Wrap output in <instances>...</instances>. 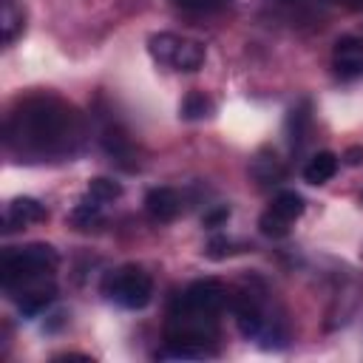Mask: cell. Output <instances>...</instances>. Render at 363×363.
Returning a JSON list of instances; mask_svg holds the SVG:
<instances>
[{
    "instance_id": "obj_2",
    "label": "cell",
    "mask_w": 363,
    "mask_h": 363,
    "mask_svg": "<svg viewBox=\"0 0 363 363\" xmlns=\"http://www.w3.org/2000/svg\"><path fill=\"white\" fill-rule=\"evenodd\" d=\"M230 312L247 340H255L264 349H284L289 343V320L261 278L241 281L235 292H230Z\"/></svg>"
},
{
    "instance_id": "obj_25",
    "label": "cell",
    "mask_w": 363,
    "mask_h": 363,
    "mask_svg": "<svg viewBox=\"0 0 363 363\" xmlns=\"http://www.w3.org/2000/svg\"><path fill=\"white\" fill-rule=\"evenodd\" d=\"M340 162H343V164H349V167H357V164H363V145H349V147L343 150Z\"/></svg>"
},
{
    "instance_id": "obj_14",
    "label": "cell",
    "mask_w": 363,
    "mask_h": 363,
    "mask_svg": "<svg viewBox=\"0 0 363 363\" xmlns=\"http://www.w3.org/2000/svg\"><path fill=\"white\" fill-rule=\"evenodd\" d=\"M284 128H286V142H289L292 150H301L309 142V133H312V105H309V99H301L289 108Z\"/></svg>"
},
{
    "instance_id": "obj_16",
    "label": "cell",
    "mask_w": 363,
    "mask_h": 363,
    "mask_svg": "<svg viewBox=\"0 0 363 363\" xmlns=\"http://www.w3.org/2000/svg\"><path fill=\"white\" fill-rule=\"evenodd\" d=\"M0 28L3 45H11L26 31V9L20 0H0Z\"/></svg>"
},
{
    "instance_id": "obj_27",
    "label": "cell",
    "mask_w": 363,
    "mask_h": 363,
    "mask_svg": "<svg viewBox=\"0 0 363 363\" xmlns=\"http://www.w3.org/2000/svg\"><path fill=\"white\" fill-rule=\"evenodd\" d=\"M360 204H363V193H360Z\"/></svg>"
},
{
    "instance_id": "obj_20",
    "label": "cell",
    "mask_w": 363,
    "mask_h": 363,
    "mask_svg": "<svg viewBox=\"0 0 363 363\" xmlns=\"http://www.w3.org/2000/svg\"><path fill=\"white\" fill-rule=\"evenodd\" d=\"M85 196L99 201V204H108V201H116L122 196V184L116 179H108V176H94L85 187Z\"/></svg>"
},
{
    "instance_id": "obj_5",
    "label": "cell",
    "mask_w": 363,
    "mask_h": 363,
    "mask_svg": "<svg viewBox=\"0 0 363 363\" xmlns=\"http://www.w3.org/2000/svg\"><path fill=\"white\" fill-rule=\"evenodd\" d=\"M147 54L153 57V62L170 68V71H199L207 60V48L199 40L173 34V31H159L147 37Z\"/></svg>"
},
{
    "instance_id": "obj_23",
    "label": "cell",
    "mask_w": 363,
    "mask_h": 363,
    "mask_svg": "<svg viewBox=\"0 0 363 363\" xmlns=\"http://www.w3.org/2000/svg\"><path fill=\"white\" fill-rule=\"evenodd\" d=\"M258 230H261L267 238H284V235H289V221H284V218L275 216L272 210H264L261 218H258Z\"/></svg>"
},
{
    "instance_id": "obj_18",
    "label": "cell",
    "mask_w": 363,
    "mask_h": 363,
    "mask_svg": "<svg viewBox=\"0 0 363 363\" xmlns=\"http://www.w3.org/2000/svg\"><path fill=\"white\" fill-rule=\"evenodd\" d=\"M267 210H272L275 216H281L284 221H295V218H301L303 216V210H306V201H303V196L301 193H295V190H278L275 196H272V201H269V207Z\"/></svg>"
},
{
    "instance_id": "obj_11",
    "label": "cell",
    "mask_w": 363,
    "mask_h": 363,
    "mask_svg": "<svg viewBox=\"0 0 363 363\" xmlns=\"http://www.w3.org/2000/svg\"><path fill=\"white\" fill-rule=\"evenodd\" d=\"M332 68L346 82L360 79L363 77V40L360 37H340L332 48Z\"/></svg>"
},
{
    "instance_id": "obj_4",
    "label": "cell",
    "mask_w": 363,
    "mask_h": 363,
    "mask_svg": "<svg viewBox=\"0 0 363 363\" xmlns=\"http://www.w3.org/2000/svg\"><path fill=\"white\" fill-rule=\"evenodd\" d=\"M102 295L119 309H145L153 301V278L139 264H122L102 278Z\"/></svg>"
},
{
    "instance_id": "obj_17",
    "label": "cell",
    "mask_w": 363,
    "mask_h": 363,
    "mask_svg": "<svg viewBox=\"0 0 363 363\" xmlns=\"http://www.w3.org/2000/svg\"><path fill=\"white\" fill-rule=\"evenodd\" d=\"M102 207H105V204H99V201H94V199L85 196V199L71 210L68 224H71L74 230H79V233L99 230V227L105 224V213H102Z\"/></svg>"
},
{
    "instance_id": "obj_26",
    "label": "cell",
    "mask_w": 363,
    "mask_h": 363,
    "mask_svg": "<svg viewBox=\"0 0 363 363\" xmlns=\"http://www.w3.org/2000/svg\"><path fill=\"white\" fill-rule=\"evenodd\" d=\"M326 3H335L343 9H363V0H326Z\"/></svg>"
},
{
    "instance_id": "obj_13",
    "label": "cell",
    "mask_w": 363,
    "mask_h": 363,
    "mask_svg": "<svg viewBox=\"0 0 363 363\" xmlns=\"http://www.w3.org/2000/svg\"><path fill=\"white\" fill-rule=\"evenodd\" d=\"M250 176L255 179L258 187H275L286 179V164L269 147H261L255 153V159L250 162Z\"/></svg>"
},
{
    "instance_id": "obj_9",
    "label": "cell",
    "mask_w": 363,
    "mask_h": 363,
    "mask_svg": "<svg viewBox=\"0 0 363 363\" xmlns=\"http://www.w3.org/2000/svg\"><path fill=\"white\" fill-rule=\"evenodd\" d=\"M9 301H14V306L26 315V318H37L43 315L54 298H57V284L54 278H40V281H28L23 286H14L11 292H6Z\"/></svg>"
},
{
    "instance_id": "obj_15",
    "label": "cell",
    "mask_w": 363,
    "mask_h": 363,
    "mask_svg": "<svg viewBox=\"0 0 363 363\" xmlns=\"http://www.w3.org/2000/svg\"><path fill=\"white\" fill-rule=\"evenodd\" d=\"M337 167H340V156H337V153H332V150H318V153L309 156V162L303 164L301 173H303V179H306L309 184H326L329 179H335Z\"/></svg>"
},
{
    "instance_id": "obj_7",
    "label": "cell",
    "mask_w": 363,
    "mask_h": 363,
    "mask_svg": "<svg viewBox=\"0 0 363 363\" xmlns=\"http://www.w3.org/2000/svg\"><path fill=\"white\" fill-rule=\"evenodd\" d=\"M99 145L108 153V159L122 170H139V150L128 133V128L116 119H105L99 128Z\"/></svg>"
},
{
    "instance_id": "obj_6",
    "label": "cell",
    "mask_w": 363,
    "mask_h": 363,
    "mask_svg": "<svg viewBox=\"0 0 363 363\" xmlns=\"http://www.w3.org/2000/svg\"><path fill=\"white\" fill-rule=\"evenodd\" d=\"M173 309L193 312V315H207V318H221L224 309H230V289L216 281V278H199L187 284L173 301Z\"/></svg>"
},
{
    "instance_id": "obj_10",
    "label": "cell",
    "mask_w": 363,
    "mask_h": 363,
    "mask_svg": "<svg viewBox=\"0 0 363 363\" xmlns=\"http://www.w3.org/2000/svg\"><path fill=\"white\" fill-rule=\"evenodd\" d=\"M48 218V210L43 201L31 199V196H17L6 204L3 210V233H14V230H26L28 224H40Z\"/></svg>"
},
{
    "instance_id": "obj_3",
    "label": "cell",
    "mask_w": 363,
    "mask_h": 363,
    "mask_svg": "<svg viewBox=\"0 0 363 363\" xmlns=\"http://www.w3.org/2000/svg\"><path fill=\"white\" fill-rule=\"evenodd\" d=\"M57 267H60V252L45 241H34V244H23V247H6L0 255L3 292H11L14 286H23L28 281L54 278Z\"/></svg>"
},
{
    "instance_id": "obj_21",
    "label": "cell",
    "mask_w": 363,
    "mask_h": 363,
    "mask_svg": "<svg viewBox=\"0 0 363 363\" xmlns=\"http://www.w3.org/2000/svg\"><path fill=\"white\" fill-rule=\"evenodd\" d=\"M230 3L233 0H170V6L184 14H216V11L227 9Z\"/></svg>"
},
{
    "instance_id": "obj_22",
    "label": "cell",
    "mask_w": 363,
    "mask_h": 363,
    "mask_svg": "<svg viewBox=\"0 0 363 363\" xmlns=\"http://www.w3.org/2000/svg\"><path fill=\"white\" fill-rule=\"evenodd\" d=\"M241 250H244V244H238V241H233L227 235H213L207 241V247H204V255L213 258V261H221V258H230V255H235Z\"/></svg>"
},
{
    "instance_id": "obj_1",
    "label": "cell",
    "mask_w": 363,
    "mask_h": 363,
    "mask_svg": "<svg viewBox=\"0 0 363 363\" xmlns=\"http://www.w3.org/2000/svg\"><path fill=\"white\" fill-rule=\"evenodd\" d=\"M85 136V116L51 91L20 96L3 122L6 150L26 164L68 162L82 150Z\"/></svg>"
},
{
    "instance_id": "obj_12",
    "label": "cell",
    "mask_w": 363,
    "mask_h": 363,
    "mask_svg": "<svg viewBox=\"0 0 363 363\" xmlns=\"http://www.w3.org/2000/svg\"><path fill=\"white\" fill-rule=\"evenodd\" d=\"M145 213L156 224H170L182 213V196L173 187H150L145 193Z\"/></svg>"
},
{
    "instance_id": "obj_8",
    "label": "cell",
    "mask_w": 363,
    "mask_h": 363,
    "mask_svg": "<svg viewBox=\"0 0 363 363\" xmlns=\"http://www.w3.org/2000/svg\"><path fill=\"white\" fill-rule=\"evenodd\" d=\"M326 0H264V9H269V14L289 23L292 28L320 26V20L326 17Z\"/></svg>"
},
{
    "instance_id": "obj_19",
    "label": "cell",
    "mask_w": 363,
    "mask_h": 363,
    "mask_svg": "<svg viewBox=\"0 0 363 363\" xmlns=\"http://www.w3.org/2000/svg\"><path fill=\"white\" fill-rule=\"evenodd\" d=\"M213 113V99L204 94V91H190L184 99H182V108H179V116L187 119V122H196V119H207Z\"/></svg>"
},
{
    "instance_id": "obj_24",
    "label": "cell",
    "mask_w": 363,
    "mask_h": 363,
    "mask_svg": "<svg viewBox=\"0 0 363 363\" xmlns=\"http://www.w3.org/2000/svg\"><path fill=\"white\" fill-rule=\"evenodd\" d=\"M227 218H230V207H227V204H216V207H210V210L201 216V224L210 227V230H216V227H221Z\"/></svg>"
}]
</instances>
